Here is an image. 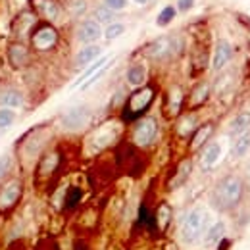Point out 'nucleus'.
I'll list each match as a JSON object with an SVG mask.
<instances>
[{"instance_id": "nucleus-31", "label": "nucleus", "mask_w": 250, "mask_h": 250, "mask_svg": "<svg viewBox=\"0 0 250 250\" xmlns=\"http://www.w3.org/2000/svg\"><path fill=\"white\" fill-rule=\"evenodd\" d=\"M127 0H102V6H106L108 10H112V12H124L125 8H127Z\"/></svg>"}, {"instance_id": "nucleus-11", "label": "nucleus", "mask_w": 250, "mask_h": 250, "mask_svg": "<svg viewBox=\"0 0 250 250\" xmlns=\"http://www.w3.org/2000/svg\"><path fill=\"white\" fill-rule=\"evenodd\" d=\"M102 54V46L100 44H85L77 54H75V65L77 67H87L93 62H96Z\"/></svg>"}, {"instance_id": "nucleus-12", "label": "nucleus", "mask_w": 250, "mask_h": 250, "mask_svg": "<svg viewBox=\"0 0 250 250\" xmlns=\"http://www.w3.org/2000/svg\"><path fill=\"white\" fill-rule=\"evenodd\" d=\"M116 135H118V125L116 124L102 125V127L93 135V145L96 148H104V146H108V145L114 143Z\"/></svg>"}, {"instance_id": "nucleus-17", "label": "nucleus", "mask_w": 250, "mask_h": 250, "mask_svg": "<svg viewBox=\"0 0 250 250\" xmlns=\"http://www.w3.org/2000/svg\"><path fill=\"white\" fill-rule=\"evenodd\" d=\"M27 58H29V54H27V48H25L23 44L16 42V44H12V46L8 48V60H10V63H12L16 69L23 67V65L27 63Z\"/></svg>"}, {"instance_id": "nucleus-14", "label": "nucleus", "mask_w": 250, "mask_h": 250, "mask_svg": "<svg viewBox=\"0 0 250 250\" xmlns=\"http://www.w3.org/2000/svg\"><path fill=\"white\" fill-rule=\"evenodd\" d=\"M247 129H250V112L249 110L239 112V114L229 122L227 137H229V139H235V137H239L241 133H245Z\"/></svg>"}, {"instance_id": "nucleus-32", "label": "nucleus", "mask_w": 250, "mask_h": 250, "mask_svg": "<svg viewBox=\"0 0 250 250\" xmlns=\"http://www.w3.org/2000/svg\"><path fill=\"white\" fill-rule=\"evenodd\" d=\"M181 98H183L181 89L173 87V91H171V100H169V106H171V112H173V114L179 110V106H181Z\"/></svg>"}, {"instance_id": "nucleus-35", "label": "nucleus", "mask_w": 250, "mask_h": 250, "mask_svg": "<svg viewBox=\"0 0 250 250\" xmlns=\"http://www.w3.org/2000/svg\"><path fill=\"white\" fill-rule=\"evenodd\" d=\"M192 4H194V0H179L177 2V10L179 12H188L192 8Z\"/></svg>"}, {"instance_id": "nucleus-3", "label": "nucleus", "mask_w": 250, "mask_h": 250, "mask_svg": "<svg viewBox=\"0 0 250 250\" xmlns=\"http://www.w3.org/2000/svg\"><path fill=\"white\" fill-rule=\"evenodd\" d=\"M91 122V108L85 104H77L71 106L69 110H65L60 118V124L67 131H81L83 127Z\"/></svg>"}, {"instance_id": "nucleus-6", "label": "nucleus", "mask_w": 250, "mask_h": 250, "mask_svg": "<svg viewBox=\"0 0 250 250\" xmlns=\"http://www.w3.org/2000/svg\"><path fill=\"white\" fill-rule=\"evenodd\" d=\"M104 37L102 25L96 20H85L79 27H77V41L85 46V44H96L100 39Z\"/></svg>"}, {"instance_id": "nucleus-21", "label": "nucleus", "mask_w": 250, "mask_h": 250, "mask_svg": "<svg viewBox=\"0 0 250 250\" xmlns=\"http://www.w3.org/2000/svg\"><path fill=\"white\" fill-rule=\"evenodd\" d=\"M212 124H204L202 127H198L196 131H194V137H192V141H190V146H192V150H198L206 141H208V137H210V133H212Z\"/></svg>"}, {"instance_id": "nucleus-25", "label": "nucleus", "mask_w": 250, "mask_h": 250, "mask_svg": "<svg viewBox=\"0 0 250 250\" xmlns=\"http://www.w3.org/2000/svg\"><path fill=\"white\" fill-rule=\"evenodd\" d=\"M175 14H177V10H175L173 6H166V8H164V10L158 14L156 25H158V27H166V25H169V23L173 21Z\"/></svg>"}, {"instance_id": "nucleus-8", "label": "nucleus", "mask_w": 250, "mask_h": 250, "mask_svg": "<svg viewBox=\"0 0 250 250\" xmlns=\"http://www.w3.org/2000/svg\"><path fill=\"white\" fill-rule=\"evenodd\" d=\"M56 41H58V33L50 25L41 27L39 31L33 35V46L37 50H48V48H52L56 44Z\"/></svg>"}, {"instance_id": "nucleus-15", "label": "nucleus", "mask_w": 250, "mask_h": 250, "mask_svg": "<svg viewBox=\"0 0 250 250\" xmlns=\"http://www.w3.org/2000/svg\"><path fill=\"white\" fill-rule=\"evenodd\" d=\"M250 152V129H247L245 133H241L239 137L233 139L231 145V158L233 160H243Z\"/></svg>"}, {"instance_id": "nucleus-19", "label": "nucleus", "mask_w": 250, "mask_h": 250, "mask_svg": "<svg viewBox=\"0 0 250 250\" xmlns=\"http://www.w3.org/2000/svg\"><path fill=\"white\" fill-rule=\"evenodd\" d=\"M0 106H4V108H12V110H18V108H21V106H23V96H21L20 91H14V89L4 91V93L0 94Z\"/></svg>"}, {"instance_id": "nucleus-2", "label": "nucleus", "mask_w": 250, "mask_h": 250, "mask_svg": "<svg viewBox=\"0 0 250 250\" xmlns=\"http://www.w3.org/2000/svg\"><path fill=\"white\" fill-rule=\"evenodd\" d=\"M245 196V183L239 175H225L219 181L214 192H212V202L221 212L235 210Z\"/></svg>"}, {"instance_id": "nucleus-4", "label": "nucleus", "mask_w": 250, "mask_h": 250, "mask_svg": "<svg viewBox=\"0 0 250 250\" xmlns=\"http://www.w3.org/2000/svg\"><path fill=\"white\" fill-rule=\"evenodd\" d=\"M158 135V122L152 116H146V118H141L135 127H133V143L137 146H148L154 143Z\"/></svg>"}, {"instance_id": "nucleus-10", "label": "nucleus", "mask_w": 250, "mask_h": 250, "mask_svg": "<svg viewBox=\"0 0 250 250\" xmlns=\"http://www.w3.org/2000/svg\"><path fill=\"white\" fill-rule=\"evenodd\" d=\"M20 196H21V185H20V181H10V183H6L2 190H0V210H8V208H12L18 200H20Z\"/></svg>"}, {"instance_id": "nucleus-16", "label": "nucleus", "mask_w": 250, "mask_h": 250, "mask_svg": "<svg viewBox=\"0 0 250 250\" xmlns=\"http://www.w3.org/2000/svg\"><path fill=\"white\" fill-rule=\"evenodd\" d=\"M146 77H148V71L145 63H133L125 73V79L131 87H143L146 83Z\"/></svg>"}, {"instance_id": "nucleus-26", "label": "nucleus", "mask_w": 250, "mask_h": 250, "mask_svg": "<svg viewBox=\"0 0 250 250\" xmlns=\"http://www.w3.org/2000/svg\"><path fill=\"white\" fill-rule=\"evenodd\" d=\"M125 33V25L120 21H114V23H108L106 29H104V39L106 41H116L118 37H122Z\"/></svg>"}, {"instance_id": "nucleus-37", "label": "nucleus", "mask_w": 250, "mask_h": 250, "mask_svg": "<svg viewBox=\"0 0 250 250\" xmlns=\"http://www.w3.org/2000/svg\"><path fill=\"white\" fill-rule=\"evenodd\" d=\"M247 181H249V185H250V162H249V166H247Z\"/></svg>"}, {"instance_id": "nucleus-29", "label": "nucleus", "mask_w": 250, "mask_h": 250, "mask_svg": "<svg viewBox=\"0 0 250 250\" xmlns=\"http://www.w3.org/2000/svg\"><path fill=\"white\" fill-rule=\"evenodd\" d=\"M190 171H192V164H190L188 160H185V162L181 164L179 171H177V177H175V181H173V187H179V185H183V183H185V181L188 179Z\"/></svg>"}, {"instance_id": "nucleus-33", "label": "nucleus", "mask_w": 250, "mask_h": 250, "mask_svg": "<svg viewBox=\"0 0 250 250\" xmlns=\"http://www.w3.org/2000/svg\"><path fill=\"white\" fill-rule=\"evenodd\" d=\"M12 167V156L10 154H0V179L10 171Z\"/></svg>"}, {"instance_id": "nucleus-5", "label": "nucleus", "mask_w": 250, "mask_h": 250, "mask_svg": "<svg viewBox=\"0 0 250 250\" xmlns=\"http://www.w3.org/2000/svg\"><path fill=\"white\" fill-rule=\"evenodd\" d=\"M233 60V44L227 39H219L214 46L212 54V71H221L225 69Z\"/></svg>"}, {"instance_id": "nucleus-20", "label": "nucleus", "mask_w": 250, "mask_h": 250, "mask_svg": "<svg viewBox=\"0 0 250 250\" xmlns=\"http://www.w3.org/2000/svg\"><path fill=\"white\" fill-rule=\"evenodd\" d=\"M169 50H171L169 39L162 37V39H156L154 42H150V46H148V56H152V58H164Z\"/></svg>"}, {"instance_id": "nucleus-23", "label": "nucleus", "mask_w": 250, "mask_h": 250, "mask_svg": "<svg viewBox=\"0 0 250 250\" xmlns=\"http://www.w3.org/2000/svg\"><path fill=\"white\" fill-rule=\"evenodd\" d=\"M16 120H18V112H16V110L0 106V131L10 129L12 125L16 124Z\"/></svg>"}, {"instance_id": "nucleus-18", "label": "nucleus", "mask_w": 250, "mask_h": 250, "mask_svg": "<svg viewBox=\"0 0 250 250\" xmlns=\"http://www.w3.org/2000/svg\"><path fill=\"white\" fill-rule=\"evenodd\" d=\"M108 62H110V56H100L96 62H93L91 65H87V69H85V71H83V73H81V75L75 79V83L71 85V89H79V87H81V85H83V83H85L89 77H93L94 73H96L100 67H104Z\"/></svg>"}, {"instance_id": "nucleus-34", "label": "nucleus", "mask_w": 250, "mask_h": 250, "mask_svg": "<svg viewBox=\"0 0 250 250\" xmlns=\"http://www.w3.org/2000/svg\"><path fill=\"white\" fill-rule=\"evenodd\" d=\"M56 162H58V156H56V154H48V156H46V160L42 162V171H44V173H48L50 169H54Z\"/></svg>"}, {"instance_id": "nucleus-38", "label": "nucleus", "mask_w": 250, "mask_h": 250, "mask_svg": "<svg viewBox=\"0 0 250 250\" xmlns=\"http://www.w3.org/2000/svg\"><path fill=\"white\" fill-rule=\"evenodd\" d=\"M0 135H2V131H0Z\"/></svg>"}, {"instance_id": "nucleus-27", "label": "nucleus", "mask_w": 250, "mask_h": 250, "mask_svg": "<svg viewBox=\"0 0 250 250\" xmlns=\"http://www.w3.org/2000/svg\"><path fill=\"white\" fill-rule=\"evenodd\" d=\"M171 216H173L171 206H169V204H162V206L158 208V227H160V229H167V225H169V221H171Z\"/></svg>"}, {"instance_id": "nucleus-24", "label": "nucleus", "mask_w": 250, "mask_h": 250, "mask_svg": "<svg viewBox=\"0 0 250 250\" xmlns=\"http://www.w3.org/2000/svg\"><path fill=\"white\" fill-rule=\"evenodd\" d=\"M208 96H210V85H208V83H200V85L192 91V96H190L192 100H190V102H192V106H200V104L206 102Z\"/></svg>"}, {"instance_id": "nucleus-7", "label": "nucleus", "mask_w": 250, "mask_h": 250, "mask_svg": "<svg viewBox=\"0 0 250 250\" xmlns=\"http://www.w3.org/2000/svg\"><path fill=\"white\" fill-rule=\"evenodd\" d=\"M221 158H223V145L219 141H214V143L206 145V148L202 150V154H200V167L204 171H210V169H214L218 166Z\"/></svg>"}, {"instance_id": "nucleus-36", "label": "nucleus", "mask_w": 250, "mask_h": 250, "mask_svg": "<svg viewBox=\"0 0 250 250\" xmlns=\"http://www.w3.org/2000/svg\"><path fill=\"white\" fill-rule=\"evenodd\" d=\"M133 2H135V4H139V6H146L150 0H133Z\"/></svg>"}, {"instance_id": "nucleus-9", "label": "nucleus", "mask_w": 250, "mask_h": 250, "mask_svg": "<svg viewBox=\"0 0 250 250\" xmlns=\"http://www.w3.org/2000/svg\"><path fill=\"white\" fill-rule=\"evenodd\" d=\"M152 98H154V91L150 87H143L137 93H133L131 98H129V110H131V114H141L143 110H146L148 104L152 102Z\"/></svg>"}, {"instance_id": "nucleus-22", "label": "nucleus", "mask_w": 250, "mask_h": 250, "mask_svg": "<svg viewBox=\"0 0 250 250\" xmlns=\"http://www.w3.org/2000/svg\"><path fill=\"white\" fill-rule=\"evenodd\" d=\"M39 2V12L46 18V20H56L60 14V6L54 0H37Z\"/></svg>"}, {"instance_id": "nucleus-1", "label": "nucleus", "mask_w": 250, "mask_h": 250, "mask_svg": "<svg viewBox=\"0 0 250 250\" xmlns=\"http://www.w3.org/2000/svg\"><path fill=\"white\" fill-rule=\"evenodd\" d=\"M212 225V214L206 206H194L190 208L185 218L181 221L179 227V241L185 247H192L196 243H200L208 231V227Z\"/></svg>"}, {"instance_id": "nucleus-30", "label": "nucleus", "mask_w": 250, "mask_h": 250, "mask_svg": "<svg viewBox=\"0 0 250 250\" xmlns=\"http://www.w3.org/2000/svg\"><path fill=\"white\" fill-rule=\"evenodd\" d=\"M110 65H112V60H110V62L106 63V65H104V67H100V69H98V71H96V73H94L93 77H89V79H87V81H85V83H83V85H81V87H79V89H81V91H87V89H89V87H93L94 83H96V81H98V79H100V77H102V75H104V73H106V71H108V69H110Z\"/></svg>"}, {"instance_id": "nucleus-28", "label": "nucleus", "mask_w": 250, "mask_h": 250, "mask_svg": "<svg viewBox=\"0 0 250 250\" xmlns=\"http://www.w3.org/2000/svg\"><path fill=\"white\" fill-rule=\"evenodd\" d=\"M114 18H116V12H112V10H108L106 6H100L96 12H94V20L98 21V23H114Z\"/></svg>"}, {"instance_id": "nucleus-13", "label": "nucleus", "mask_w": 250, "mask_h": 250, "mask_svg": "<svg viewBox=\"0 0 250 250\" xmlns=\"http://www.w3.org/2000/svg\"><path fill=\"white\" fill-rule=\"evenodd\" d=\"M225 233H227V225H225V221H216V223H212V225L208 227L204 239H202V241H204V247H206V249L218 247L219 243L223 241Z\"/></svg>"}]
</instances>
